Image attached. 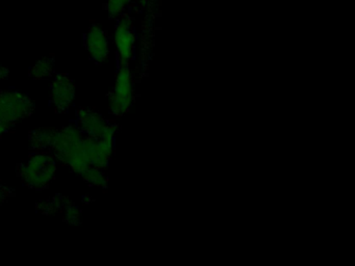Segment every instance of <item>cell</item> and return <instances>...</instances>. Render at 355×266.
Masks as SVG:
<instances>
[{
    "mask_svg": "<svg viewBox=\"0 0 355 266\" xmlns=\"http://www.w3.org/2000/svg\"><path fill=\"white\" fill-rule=\"evenodd\" d=\"M76 98V83L65 73L53 77L51 85V102L58 114L67 112Z\"/></svg>",
    "mask_w": 355,
    "mask_h": 266,
    "instance_id": "52a82bcc",
    "label": "cell"
},
{
    "mask_svg": "<svg viewBox=\"0 0 355 266\" xmlns=\"http://www.w3.org/2000/svg\"><path fill=\"white\" fill-rule=\"evenodd\" d=\"M85 46L91 60L96 64L107 62L111 53L109 35L107 31L96 23H93L89 27L88 33L85 37Z\"/></svg>",
    "mask_w": 355,
    "mask_h": 266,
    "instance_id": "ba28073f",
    "label": "cell"
},
{
    "mask_svg": "<svg viewBox=\"0 0 355 266\" xmlns=\"http://www.w3.org/2000/svg\"><path fill=\"white\" fill-rule=\"evenodd\" d=\"M12 125L6 124V123L0 122V137L3 136L5 133H7L8 131L11 130Z\"/></svg>",
    "mask_w": 355,
    "mask_h": 266,
    "instance_id": "e0dca14e",
    "label": "cell"
},
{
    "mask_svg": "<svg viewBox=\"0 0 355 266\" xmlns=\"http://www.w3.org/2000/svg\"><path fill=\"white\" fill-rule=\"evenodd\" d=\"M76 118L78 128L86 136L94 139H115L117 124L105 120L94 108H78Z\"/></svg>",
    "mask_w": 355,
    "mask_h": 266,
    "instance_id": "5b68a950",
    "label": "cell"
},
{
    "mask_svg": "<svg viewBox=\"0 0 355 266\" xmlns=\"http://www.w3.org/2000/svg\"><path fill=\"white\" fill-rule=\"evenodd\" d=\"M80 176L82 177L85 182L88 183L91 186L103 189H107L109 187V179L101 168L89 166Z\"/></svg>",
    "mask_w": 355,
    "mask_h": 266,
    "instance_id": "7c38bea8",
    "label": "cell"
},
{
    "mask_svg": "<svg viewBox=\"0 0 355 266\" xmlns=\"http://www.w3.org/2000/svg\"><path fill=\"white\" fill-rule=\"evenodd\" d=\"M58 160L49 151L35 152L18 166L17 174L28 188L42 190L55 180Z\"/></svg>",
    "mask_w": 355,
    "mask_h": 266,
    "instance_id": "7a4b0ae2",
    "label": "cell"
},
{
    "mask_svg": "<svg viewBox=\"0 0 355 266\" xmlns=\"http://www.w3.org/2000/svg\"><path fill=\"white\" fill-rule=\"evenodd\" d=\"M35 102L26 94L18 91H0V122L14 125L35 112Z\"/></svg>",
    "mask_w": 355,
    "mask_h": 266,
    "instance_id": "277c9868",
    "label": "cell"
},
{
    "mask_svg": "<svg viewBox=\"0 0 355 266\" xmlns=\"http://www.w3.org/2000/svg\"><path fill=\"white\" fill-rule=\"evenodd\" d=\"M71 202L65 195H55L46 201H41L36 204V210L43 215H59L62 214L66 206Z\"/></svg>",
    "mask_w": 355,
    "mask_h": 266,
    "instance_id": "30bf717a",
    "label": "cell"
},
{
    "mask_svg": "<svg viewBox=\"0 0 355 266\" xmlns=\"http://www.w3.org/2000/svg\"><path fill=\"white\" fill-rule=\"evenodd\" d=\"M61 215L64 222L71 226H78L80 224V209L72 201L66 206Z\"/></svg>",
    "mask_w": 355,
    "mask_h": 266,
    "instance_id": "5bb4252c",
    "label": "cell"
},
{
    "mask_svg": "<svg viewBox=\"0 0 355 266\" xmlns=\"http://www.w3.org/2000/svg\"><path fill=\"white\" fill-rule=\"evenodd\" d=\"M117 58L120 64H130L136 53L137 35L134 22L128 15L124 14L117 19L113 33Z\"/></svg>",
    "mask_w": 355,
    "mask_h": 266,
    "instance_id": "8992f818",
    "label": "cell"
},
{
    "mask_svg": "<svg viewBox=\"0 0 355 266\" xmlns=\"http://www.w3.org/2000/svg\"><path fill=\"white\" fill-rule=\"evenodd\" d=\"M10 77V70L0 64V81L7 80Z\"/></svg>",
    "mask_w": 355,
    "mask_h": 266,
    "instance_id": "2e32d148",
    "label": "cell"
},
{
    "mask_svg": "<svg viewBox=\"0 0 355 266\" xmlns=\"http://www.w3.org/2000/svg\"><path fill=\"white\" fill-rule=\"evenodd\" d=\"M13 195V189L9 188V187L5 186V185L0 184V205H3V203H6L8 199L11 197Z\"/></svg>",
    "mask_w": 355,
    "mask_h": 266,
    "instance_id": "9a60e30c",
    "label": "cell"
},
{
    "mask_svg": "<svg viewBox=\"0 0 355 266\" xmlns=\"http://www.w3.org/2000/svg\"><path fill=\"white\" fill-rule=\"evenodd\" d=\"M136 100V82L130 64H120L116 73L113 89L109 94V110L121 118L130 112Z\"/></svg>",
    "mask_w": 355,
    "mask_h": 266,
    "instance_id": "3957f363",
    "label": "cell"
},
{
    "mask_svg": "<svg viewBox=\"0 0 355 266\" xmlns=\"http://www.w3.org/2000/svg\"><path fill=\"white\" fill-rule=\"evenodd\" d=\"M57 130L55 128H38L31 131L28 135L31 149L35 152L49 151Z\"/></svg>",
    "mask_w": 355,
    "mask_h": 266,
    "instance_id": "9c48e42d",
    "label": "cell"
},
{
    "mask_svg": "<svg viewBox=\"0 0 355 266\" xmlns=\"http://www.w3.org/2000/svg\"><path fill=\"white\" fill-rule=\"evenodd\" d=\"M85 136L86 135L78 125H68L57 130L49 150L58 161L78 175L90 166L87 157Z\"/></svg>",
    "mask_w": 355,
    "mask_h": 266,
    "instance_id": "6da1fadb",
    "label": "cell"
},
{
    "mask_svg": "<svg viewBox=\"0 0 355 266\" xmlns=\"http://www.w3.org/2000/svg\"><path fill=\"white\" fill-rule=\"evenodd\" d=\"M55 58L53 56L41 58L31 68V78L34 80H44V79L51 78L55 73Z\"/></svg>",
    "mask_w": 355,
    "mask_h": 266,
    "instance_id": "8fae6325",
    "label": "cell"
},
{
    "mask_svg": "<svg viewBox=\"0 0 355 266\" xmlns=\"http://www.w3.org/2000/svg\"><path fill=\"white\" fill-rule=\"evenodd\" d=\"M137 0H105V10L110 18L118 19Z\"/></svg>",
    "mask_w": 355,
    "mask_h": 266,
    "instance_id": "4fadbf2b",
    "label": "cell"
}]
</instances>
